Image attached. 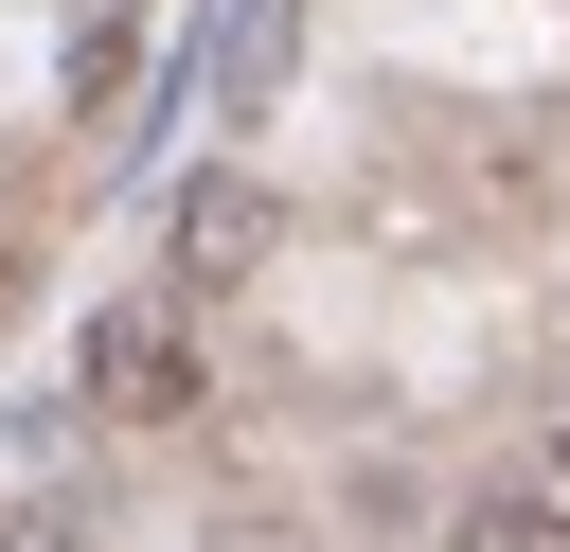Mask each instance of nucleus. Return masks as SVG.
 Segmentation results:
<instances>
[{
    "mask_svg": "<svg viewBox=\"0 0 570 552\" xmlns=\"http://www.w3.org/2000/svg\"><path fill=\"white\" fill-rule=\"evenodd\" d=\"M125 89V0H71V107Z\"/></svg>",
    "mask_w": 570,
    "mask_h": 552,
    "instance_id": "obj_5",
    "label": "nucleus"
},
{
    "mask_svg": "<svg viewBox=\"0 0 570 552\" xmlns=\"http://www.w3.org/2000/svg\"><path fill=\"white\" fill-rule=\"evenodd\" d=\"M267 178H232V160H196L178 178V214H160V249H178V285H232V267H267Z\"/></svg>",
    "mask_w": 570,
    "mask_h": 552,
    "instance_id": "obj_3",
    "label": "nucleus"
},
{
    "mask_svg": "<svg viewBox=\"0 0 570 552\" xmlns=\"http://www.w3.org/2000/svg\"><path fill=\"white\" fill-rule=\"evenodd\" d=\"M196 552H303V516H267V499H249V516H214Z\"/></svg>",
    "mask_w": 570,
    "mask_h": 552,
    "instance_id": "obj_6",
    "label": "nucleus"
},
{
    "mask_svg": "<svg viewBox=\"0 0 570 552\" xmlns=\"http://www.w3.org/2000/svg\"><path fill=\"white\" fill-rule=\"evenodd\" d=\"M71 410H89V427H178V410H214L196 321H178V303H107V321L71 338Z\"/></svg>",
    "mask_w": 570,
    "mask_h": 552,
    "instance_id": "obj_1",
    "label": "nucleus"
},
{
    "mask_svg": "<svg viewBox=\"0 0 570 552\" xmlns=\"http://www.w3.org/2000/svg\"><path fill=\"white\" fill-rule=\"evenodd\" d=\"M552 463H570V445H552Z\"/></svg>",
    "mask_w": 570,
    "mask_h": 552,
    "instance_id": "obj_9",
    "label": "nucleus"
},
{
    "mask_svg": "<svg viewBox=\"0 0 570 552\" xmlns=\"http://www.w3.org/2000/svg\"><path fill=\"white\" fill-rule=\"evenodd\" d=\"M445 552H570V499H481Z\"/></svg>",
    "mask_w": 570,
    "mask_h": 552,
    "instance_id": "obj_4",
    "label": "nucleus"
},
{
    "mask_svg": "<svg viewBox=\"0 0 570 552\" xmlns=\"http://www.w3.org/2000/svg\"><path fill=\"white\" fill-rule=\"evenodd\" d=\"M303 71V0H232V18H196V53H178V107H214V125H267V89Z\"/></svg>",
    "mask_w": 570,
    "mask_h": 552,
    "instance_id": "obj_2",
    "label": "nucleus"
},
{
    "mask_svg": "<svg viewBox=\"0 0 570 552\" xmlns=\"http://www.w3.org/2000/svg\"><path fill=\"white\" fill-rule=\"evenodd\" d=\"M18 321H36V249L0 231V338H18Z\"/></svg>",
    "mask_w": 570,
    "mask_h": 552,
    "instance_id": "obj_7",
    "label": "nucleus"
},
{
    "mask_svg": "<svg viewBox=\"0 0 570 552\" xmlns=\"http://www.w3.org/2000/svg\"><path fill=\"white\" fill-rule=\"evenodd\" d=\"M0 552H89V534H71V499H53V516H0Z\"/></svg>",
    "mask_w": 570,
    "mask_h": 552,
    "instance_id": "obj_8",
    "label": "nucleus"
}]
</instances>
